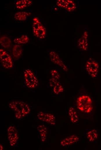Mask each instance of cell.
Masks as SVG:
<instances>
[{"label": "cell", "instance_id": "7", "mask_svg": "<svg viewBox=\"0 0 101 150\" xmlns=\"http://www.w3.org/2000/svg\"><path fill=\"white\" fill-rule=\"evenodd\" d=\"M23 52V49L21 45L15 44L13 46L12 50V55L15 59H19L21 56Z\"/></svg>", "mask_w": 101, "mask_h": 150}, {"label": "cell", "instance_id": "8", "mask_svg": "<svg viewBox=\"0 0 101 150\" xmlns=\"http://www.w3.org/2000/svg\"><path fill=\"white\" fill-rule=\"evenodd\" d=\"M79 138L76 135H72L62 140L61 144L62 146H66L71 145L77 142Z\"/></svg>", "mask_w": 101, "mask_h": 150}, {"label": "cell", "instance_id": "13", "mask_svg": "<svg viewBox=\"0 0 101 150\" xmlns=\"http://www.w3.org/2000/svg\"><path fill=\"white\" fill-rule=\"evenodd\" d=\"M42 119L51 125H55V118L52 115L50 114L41 113Z\"/></svg>", "mask_w": 101, "mask_h": 150}, {"label": "cell", "instance_id": "12", "mask_svg": "<svg viewBox=\"0 0 101 150\" xmlns=\"http://www.w3.org/2000/svg\"><path fill=\"white\" fill-rule=\"evenodd\" d=\"M29 40V38L27 35L22 34L19 37L15 38L13 42L15 44L21 45L28 43Z\"/></svg>", "mask_w": 101, "mask_h": 150}, {"label": "cell", "instance_id": "18", "mask_svg": "<svg viewBox=\"0 0 101 150\" xmlns=\"http://www.w3.org/2000/svg\"><path fill=\"white\" fill-rule=\"evenodd\" d=\"M58 80L51 78L49 79V85L51 87H53L55 85L57 82Z\"/></svg>", "mask_w": 101, "mask_h": 150}, {"label": "cell", "instance_id": "10", "mask_svg": "<svg viewBox=\"0 0 101 150\" xmlns=\"http://www.w3.org/2000/svg\"><path fill=\"white\" fill-rule=\"evenodd\" d=\"M0 44L5 49H9L11 47L12 41L9 37L6 36H2L0 38Z\"/></svg>", "mask_w": 101, "mask_h": 150}, {"label": "cell", "instance_id": "15", "mask_svg": "<svg viewBox=\"0 0 101 150\" xmlns=\"http://www.w3.org/2000/svg\"><path fill=\"white\" fill-rule=\"evenodd\" d=\"M98 132L95 129H93L89 131L87 134V137L90 142H93L98 137Z\"/></svg>", "mask_w": 101, "mask_h": 150}, {"label": "cell", "instance_id": "2", "mask_svg": "<svg viewBox=\"0 0 101 150\" xmlns=\"http://www.w3.org/2000/svg\"><path fill=\"white\" fill-rule=\"evenodd\" d=\"M25 85L28 88L33 89L38 85V79L33 72L30 69H26L24 73Z\"/></svg>", "mask_w": 101, "mask_h": 150}, {"label": "cell", "instance_id": "6", "mask_svg": "<svg viewBox=\"0 0 101 150\" xmlns=\"http://www.w3.org/2000/svg\"><path fill=\"white\" fill-rule=\"evenodd\" d=\"M50 57L51 61L55 64L58 65L64 71H67V67L59 58L58 55L54 51H51L50 53Z\"/></svg>", "mask_w": 101, "mask_h": 150}, {"label": "cell", "instance_id": "5", "mask_svg": "<svg viewBox=\"0 0 101 150\" xmlns=\"http://www.w3.org/2000/svg\"><path fill=\"white\" fill-rule=\"evenodd\" d=\"M86 70L92 77L95 78L97 75L99 68L98 63L94 60L87 61L86 65Z\"/></svg>", "mask_w": 101, "mask_h": 150}, {"label": "cell", "instance_id": "3", "mask_svg": "<svg viewBox=\"0 0 101 150\" xmlns=\"http://www.w3.org/2000/svg\"><path fill=\"white\" fill-rule=\"evenodd\" d=\"M32 29L33 34L37 38L42 39L46 37V28L37 17L34 18L33 20Z\"/></svg>", "mask_w": 101, "mask_h": 150}, {"label": "cell", "instance_id": "17", "mask_svg": "<svg viewBox=\"0 0 101 150\" xmlns=\"http://www.w3.org/2000/svg\"><path fill=\"white\" fill-rule=\"evenodd\" d=\"M50 73L52 78L58 80L60 78V75L58 72L55 70H53L51 71Z\"/></svg>", "mask_w": 101, "mask_h": 150}, {"label": "cell", "instance_id": "14", "mask_svg": "<svg viewBox=\"0 0 101 150\" xmlns=\"http://www.w3.org/2000/svg\"><path fill=\"white\" fill-rule=\"evenodd\" d=\"M69 115L71 121L73 123L77 122L79 120V118L76 111L73 107H70L69 110Z\"/></svg>", "mask_w": 101, "mask_h": 150}, {"label": "cell", "instance_id": "11", "mask_svg": "<svg viewBox=\"0 0 101 150\" xmlns=\"http://www.w3.org/2000/svg\"><path fill=\"white\" fill-rule=\"evenodd\" d=\"M33 4L32 1L30 0H20L16 1L15 7L18 9H23L30 6Z\"/></svg>", "mask_w": 101, "mask_h": 150}, {"label": "cell", "instance_id": "1", "mask_svg": "<svg viewBox=\"0 0 101 150\" xmlns=\"http://www.w3.org/2000/svg\"><path fill=\"white\" fill-rule=\"evenodd\" d=\"M76 104L78 109L82 112L89 113L93 110L92 100L87 95H83L78 97Z\"/></svg>", "mask_w": 101, "mask_h": 150}, {"label": "cell", "instance_id": "16", "mask_svg": "<svg viewBox=\"0 0 101 150\" xmlns=\"http://www.w3.org/2000/svg\"><path fill=\"white\" fill-rule=\"evenodd\" d=\"M63 90L64 89L62 86L58 82L53 87V92L55 94H59L63 92Z\"/></svg>", "mask_w": 101, "mask_h": 150}, {"label": "cell", "instance_id": "4", "mask_svg": "<svg viewBox=\"0 0 101 150\" xmlns=\"http://www.w3.org/2000/svg\"><path fill=\"white\" fill-rule=\"evenodd\" d=\"M0 59L1 63L5 68L8 69L12 68L13 62L10 55L2 48L0 49Z\"/></svg>", "mask_w": 101, "mask_h": 150}, {"label": "cell", "instance_id": "9", "mask_svg": "<svg viewBox=\"0 0 101 150\" xmlns=\"http://www.w3.org/2000/svg\"><path fill=\"white\" fill-rule=\"evenodd\" d=\"M31 14L30 12L27 11L18 12L14 14V18L16 20L24 21L26 20Z\"/></svg>", "mask_w": 101, "mask_h": 150}]
</instances>
